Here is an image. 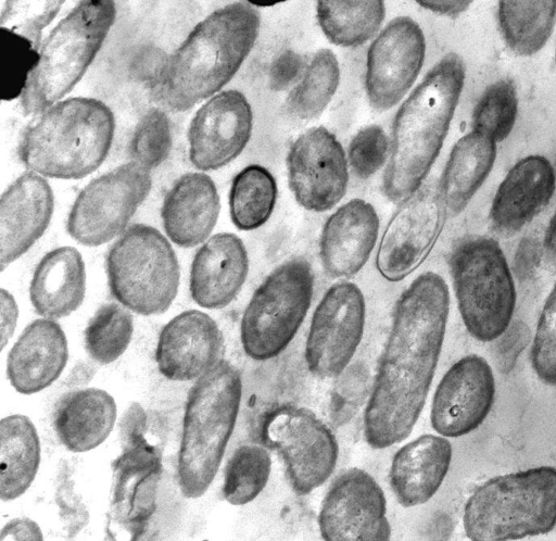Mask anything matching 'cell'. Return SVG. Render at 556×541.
Masks as SVG:
<instances>
[{"label": "cell", "instance_id": "cell-11", "mask_svg": "<svg viewBox=\"0 0 556 541\" xmlns=\"http://www.w3.org/2000/svg\"><path fill=\"white\" fill-rule=\"evenodd\" d=\"M151 187V171L131 161L93 178L70 210L68 235L88 247L111 241L125 231Z\"/></svg>", "mask_w": 556, "mask_h": 541}, {"label": "cell", "instance_id": "cell-19", "mask_svg": "<svg viewBox=\"0 0 556 541\" xmlns=\"http://www.w3.org/2000/svg\"><path fill=\"white\" fill-rule=\"evenodd\" d=\"M495 400V378L490 364L478 354L463 356L443 375L434 391L430 423L446 438L477 429Z\"/></svg>", "mask_w": 556, "mask_h": 541}, {"label": "cell", "instance_id": "cell-46", "mask_svg": "<svg viewBox=\"0 0 556 541\" xmlns=\"http://www.w3.org/2000/svg\"><path fill=\"white\" fill-rule=\"evenodd\" d=\"M151 427L153 425L146 410L139 403H131L119 422L122 444L140 440L153 442L152 436L154 435Z\"/></svg>", "mask_w": 556, "mask_h": 541}, {"label": "cell", "instance_id": "cell-14", "mask_svg": "<svg viewBox=\"0 0 556 541\" xmlns=\"http://www.w3.org/2000/svg\"><path fill=\"white\" fill-rule=\"evenodd\" d=\"M446 209L432 187L418 189L401 201L380 237L375 256L379 275L397 282L427 259L444 225Z\"/></svg>", "mask_w": 556, "mask_h": 541}, {"label": "cell", "instance_id": "cell-49", "mask_svg": "<svg viewBox=\"0 0 556 541\" xmlns=\"http://www.w3.org/2000/svg\"><path fill=\"white\" fill-rule=\"evenodd\" d=\"M540 248L534 240L525 239L520 242L515 259V272L519 278H527L535 269L540 260Z\"/></svg>", "mask_w": 556, "mask_h": 541}, {"label": "cell", "instance_id": "cell-52", "mask_svg": "<svg viewBox=\"0 0 556 541\" xmlns=\"http://www.w3.org/2000/svg\"><path fill=\"white\" fill-rule=\"evenodd\" d=\"M554 169H555V175H556V166L554 167Z\"/></svg>", "mask_w": 556, "mask_h": 541}, {"label": "cell", "instance_id": "cell-23", "mask_svg": "<svg viewBox=\"0 0 556 541\" xmlns=\"http://www.w3.org/2000/svg\"><path fill=\"white\" fill-rule=\"evenodd\" d=\"M379 232V216L371 203L351 199L333 211L319 238L324 270L333 278H350L367 263Z\"/></svg>", "mask_w": 556, "mask_h": 541}, {"label": "cell", "instance_id": "cell-15", "mask_svg": "<svg viewBox=\"0 0 556 541\" xmlns=\"http://www.w3.org/2000/svg\"><path fill=\"white\" fill-rule=\"evenodd\" d=\"M425 56L420 25L405 15L391 20L367 50L365 90L370 105L377 111L396 105L416 81Z\"/></svg>", "mask_w": 556, "mask_h": 541}, {"label": "cell", "instance_id": "cell-8", "mask_svg": "<svg viewBox=\"0 0 556 541\" xmlns=\"http://www.w3.org/2000/svg\"><path fill=\"white\" fill-rule=\"evenodd\" d=\"M450 267L467 331L482 342L503 336L511 323L516 288L500 244L486 237L465 239L452 251Z\"/></svg>", "mask_w": 556, "mask_h": 541}, {"label": "cell", "instance_id": "cell-18", "mask_svg": "<svg viewBox=\"0 0 556 541\" xmlns=\"http://www.w3.org/2000/svg\"><path fill=\"white\" fill-rule=\"evenodd\" d=\"M384 493L371 475L361 468L341 473L320 505L318 528L325 540H388Z\"/></svg>", "mask_w": 556, "mask_h": 541}, {"label": "cell", "instance_id": "cell-30", "mask_svg": "<svg viewBox=\"0 0 556 541\" xmlns=\"http://www.w3.org/2000/svg\"><path fill=\"white\" fill-rule=\"evenodd\" d=\"M117 416L114 398L99 388L70 391L56 402L53 429L71 452L83 453L99 446L111 433Z\"/></svg>", "mask_w": 556, "mask_h": 541}, {"label": "cell", "instance_id": "cell-3", "mask_svg": "<svg viewBox=\"0 0 556 541\" xmlns=\"http://www.w3.org/2000/svg\"><path fill=\"white\" fill-rule=\"evenodd\" d=\"M465 83V64L447 53L427 72L397 109L382 189L401 202L421 188L434 164L457 108Z\"/></svg>", "mask_w": 556, "mask_h": 541}, {"label": "cell", "instance_id": "cell-6", "mask_svg": "<svg viewBox=\"0 0 556 541\" xmlns=\"http://www.w3.org/2000/svg\"><path fill=\"white\" fill-rule=\"evenodd\" d=\"M470 540H517L556 526V468L536 466L492 477L469 495L463 513Z\"/></svg>", "mask_w": 556, "mask_h": 541}, {"label": "cell", "instance_id": "cell-42", "mask_svg": "<svg viewBox=\"0 0 556 541\" xmlns=\"http://www.w3.org/2000/svg\"><path fill=\"white\" fill-rule=\"evenodd\" d=\"M531 365L542 382L556 386V281L538 319L531 347Z\"/></svg>", "mask_w": 556, "mask_h": 541}, {"label": "cell", "instance_id": "cell-13", "mask_svg": "<svg viewBox=\"0 0 556 541\" xmlns=\"http://www.w3.org/2000/svg\"><path fill=\"white\" fill-rule=\"evenodd\" d=\"M365 298L352 281L331 285L313 313L306 341L305 362L319 378H334L352 361L364 334Z\"/></svg>", "mask_w": 556, "mask_h": 541}, {"label": "cell", "instance_id": "cell-34", "mask_svg": "<svg viewBox=\"0 0 556 541\" xmlns=\"http://www.w3.org/2000/svg\"><path fill=\"white\" fill-rule=\"evenodd\" d=\"M497 17L508 48L518 55L540 51L553 33L556 1L500 2Z\"/></svg>", "mask_w": 556, "mask_h": 541}, {"label": "cell", "instance_id": "cell-22", "mask_svg": "<svg viewBox=\"0 0 556 541\" xmlns=\"http://www.w3.org/2000/svg\"><path fill=\"white\" fill-rule=\"evenodd\" d=\"M54 207L52 188L31 171L18 176L0 200V266L3 270L43 235Z\"/></svg>", "mask_w": 556, "mask_h": 541}, {"label": "cell", "instance_id": "cell-31", "mask_svg": "<svg viewBox=\"0 0 556 541\" xmlns=\"http://www.w3.org/2000/svg\"><path fill=\"white\" fill-rule=\"evenodd\" d=\"M496 158V142L471 130L453 146L446 160L439 193L446 212L460 213L488 178Z\"/></svg>", "mask_w": 556, "mask_h": 541}, {"label": "cell", "instance_id": "cell-45", "mask_svg": "<svg viewBox=\"0 0 556 541\" xmlns=\"http://www.w3.org/2000/svg\"><path fill=\"white\" fill-rule=\"evenodd\" d=\"M303 62L299 53L285 50L273 61L269 68V85L281 91L293 87L303 72Z\"/></svg>", "mask_w": 556, "mask_h": 541}, {"label": "cell", "instance_id": "cell-21", "mask_svg": "<svg viewBox=\"0 0 556 541\" xmlns=\"http://www.w3.org/2000/svg\"><path fill=\"white\" fill-rule=\"evenodd\" d=\"M223 334L206 313L188 310L161 330L155 349L159 372L173 381L198 379L220 358Z\"/></svg>", "mask_w": 556, "mask_h": 541}, {"label": "cell", "instance_id": "cell-36", "mask_svg": "<svg viewBox=\"0 0 556 541\" xmlns=\"http://www.w3.org/2000/svg\"><path fill=\"white\" fill-rule=\"evenodd\" d=\"M340 83V65L327 48L317 50L287 98L289 113L298 119L318 117L329 105Z\"/></svg>", "mask_w": 556, "mask_h": 541}, {"label": "cell", "instance_id": "cell-40", "mask_svg": "<svg viewBox=\"0 0 556 541\" xmlns=\"http://www.w3.org/2000/svg\"><path fill=\"white\" fill-rule=\"evenodd\" d=\"M173 144L170 122L161 109H150L137 123L129 143L130 161L151 171L169 155Z\"/></svg>", "mask_w": 556, "mask_h": 541}, {"label": "cell", "instance_id": "cell-48", "mask_svg": "<svg viewBox=\"0 0 556 541\" xmlns=\"http://www.w3.org/2000/svg\"><path fill=\"white\" fill-rule=\"evenodd\" d=\"M38 524L28 517H18L8 521L1 529L0 540H42Z\"/></svg>", "mask_w": 556, "mask_h": 541}, {"label": "cell", "instance_id": "cell-39", "mask_svg": "<svg viewBox=\"0 0 556 541\" xmlns=\"http://www.w3.org/2000/svg\"><path fill=\"white\" fill-rule=\"evenodd\" d=\"M518 113V98L514 84L501 79L490 85L478 100L472 113V130L495 142L502 141L514 128Z\"/></svg>", "mask_w": 556, "mask_h": 541}, {"label": "cell", "instance_id": "cell-53", "mask_svg": "<svg viewBox=\"0 0 556 541\" xmlns=\"http://www.w3.org/2000/svg\"><path fill=\"white\" fill-rule=\"evenodd\" d=\"M555 59H556V51H555Z\"/></svg>", "mask_w": 556, "mask_h": 541}, {"label": "cell", "instance_id": "cell-4", "mask_svg": "<svg viewBox=\"0 0 556 541\" xmlns=\"http://www.w3.org/2000/svg\"><path fill=\"white\" fill-rule=\"evenodd\" d=\"M115 118L94 98L63 99L34 116L23 130L17 155L43 177L78 179L96 171L113 142Z\"/></svg>", "mask_w": 556, "mask_h": 541}, {"label": "cell", "instance_id": "cell-33", "mask_svg": "<svg viewBox=\"0 0 556 541\" xmlns=\"http://www.w3.org/2000/svg\"><path fill=\"white\" fill-rule=\"evenodd\" d=\"M386 16L383 1H319L316 17L325 36L344 48L358 47L379 30Z\"/></svg>", "mask_w": 556, "mask_h": 541}, {"label": "cell", "instance_id": "cell-37", "mask_svg": "<svg viewBox=\"0 0 556 541\" xmlns=\"http://www.w3.org/2000/svg\"><path fill=\"white\" fill-rule=\"evenodd\" d=\"M134 334L130 310L121 303L102 304L84 331L85 349L90 358L106 365L116 361L128 348Z\"/></svg>", "mask_w": 556, "mask_h": 541}, {"label": "cell", "instance_id": "cell-9", "mask_svg": "<svg viewBox=\"0 0 556 541\" xmlns=\"http://www.w3.org/2000/svg\"><path fill=\"white\" fill-rule=\"evenodd\" d=\"M106 276L114 299L140 315H160L175 300L179 264L167 238L147 224L128 226L108 251Z\"/></svg>", "mask_w": 556, "mask_h": 541}, {"label": "cell", "instance_id": "cell-43", "mask_svg": "<svg viewBox=\"0 0 556 541\" xmlns=\"http://www.w3.org/2000/svg\"><path fill=\"white\" fill-rule=\"evenodd\" d=\"M390 138L379 125L361 128L351 139L346 158L350 171L358 179L374 176L388 162Z\"/></svg>", "mask_w": 556, "mask_h": 541}, {"label": "cell", "instance_id": "cell-24", "mask_svg": "<svg viewBox=\"0 0 556 541\" xmlns=\"http://www.w3.org/2000/svg\"><path fill=\"white\" fill-rule=\"evenodd\" d=\"M249 272L243 241L235 234L210 237L195 252L189 278L192 300L215 310L230 304L240 292Z\"/></svg>", "mask_w": 556, "mask_h": 541}, {"label": "cell", "instance_id": "cell-7", "mask_svg": "<svg viewBox=\"0 0 556 541\" xmlns=\"http://www.w3.org/2000/svg\"><path fill=\"white\" fill-rule=\"evenodd\" d=\"M116 16L113 1L78 2L43 39L20 93L26 114L61 101L80 80Z\"/></svg>", "mask_w": 556, "mask_h": 541}, {"label": "cell", "instance_id": "cell-50", "mask_svg": "<svg viewBox=\"0 0 556 541\" xmlns=\"http://www.w3.org/2000/svg\"><path fill=\"white\" fill-rule=\"evenodd\" d=\"M417 4L433 13L445 16H457L471 4L469 1H417Z\"/></svg>", "mask_w": 556, "mask_h": 541}, {"label": "cell", "instance_id": "cell-32", "mask_svg": "<svg viewBox=\"0 0 556 541\" xmlns=\"http://www.w3.org/2000/svg\"><path fill=\"white\" fill-rule=\"evenodd\" d=\"M40 464V441L29 417L13 414L0 422V498H20L33 483Z\"/></svg>", "mask_w": 556, "mask_h": 541}, {"label": "cell", "instance_id": "cell-1", "mask_svg": "<svg viewBox=\"0 0 556 541\" xmlns=\"http://www.w3.org/2000/svg\"><path fill=\"white\" fill-rule=\"evenodd\" d=\"M450 291L434 272L417 276L399 297L364 414V435L386 449L412 432L442 351Z\"/></svg>", "mask_w": 556, "mask_h": 541}, {"label": "cell", "instance_id": "cell-20", "mask_svg": "<svg viewBox=\"0 0 556 541\" xmlns=\"http://www.w3.org/2000/svg\"><path fill=\"white\" fill-rule=\"evenodd\" d=\"M253 111L236 89L222 90L197 110L188 129L189 160L200 171H215L233 161L248 144Z\"/></svg>", "mask_w": 556, "mask_h": 541}, {"label": "cell", "instance_id": "cell-25", "mask_svg": "<svg viewBox=\"0 0 556 541\" xmlns=\"http://www.w3.org/2000/svg\"><path fill=\"white\" fill-rule=\"evenodd\" d=\"M67 358V339L62 327L51 318L35 319L8 354V379L21 394L37 393L60 377Z\"/></svg>", "mask_w": 556, "mask_h": 541}, {"label": "cell", "instance_id": "cell-17", "mask_svg": "<svg viewBox=\"0 0 556 541\" xmlns=\"http://www.w3.org/2000/svg\"><path fill=\"white\" fill-rule=\"evenodd\" d=\"M162 460L159 444L140 440L122 445L113 462L108 511L112 537L137 539L156 507Z\"/></svg>", "mask_w": 556, "mask_h": 541}, {"label": "cell", "instance_id": "cell-5", "mask_svg": "<svg viewBox=\"0 0 556 541\" xmlns=\"http://www.w3.org/2000/svg\"><path fill=\"white\" fill-rule=\"evenodd\" d=\"M242 397L239 370L219 360L190 388L178 451V483L188 499L202 496L220 466Z\"/></svg>", "mask_w": 556, "mask_h": 541}, {"label": "cell", "instance_id": "cell-44", "mask_svg": "<svg viewBox=\"0 0 556 541\" xmlns=\"http://www.w3.org/2000/svg\"><path fill=\"white\" fill-rule=\"evenodd\" d=\"M70 470V467L65 465L58 475L54 502L64 531L67 537H75L88 525L89 511L76 489L75 480Z\"/></svg>", "mask_w": 556, "mask_h": 541}, {"label": "cell", "instance_id": "cell-51", "mask_svg": "<svg viewBox=\"0 0 556 541\" xmlns=\"http://www.w3.org/2000/svg\"><path fill=\"white\" fill-rule=\"evenodd\" d=\"M543 246L549 257L556 262V211L548 223Z\"/></svg>", "mask_w": 556, "mask_h": 541}, {"label": "cell", "instance_id": "cell-38", "mask_svg": "<svg viewBox=\"0 0 556 541\" xmlns=\"http://www.w3.org/2000/svg\"><path fill=\"white\" fill-rule=\"evenodd\" d=\"M271 457L258 443H243L225 467L223 496L231 505L252 502L265 488L270 476Z\"/></svg>", "mask_w": 556, "mask_h": 541}, {"label": "cell", "instance_id": "cell-27", "mask_svg": "<svg viewBox=\"0 0 556 541\" xmlns=\"http://www.w3.org/2000/svg\"><path fill=\"white\" fill-rule=\"evenodd\" d=\"M556 187L554 166L542 155L519 160L500 184L490 218L505 234L521 229L549 202Z\"/></svg>", "mask_w": 556, "mask_h": 541}, {"label": "cell", "instance_id": "cell-35", "mask_svg": "<svg viewBox=\"0 0 556 541\" xmlns=\"http://www.w3.org/2000/svg\"><path fill=\"white\" fill-rule=\"evenodd\" d=\"M278 196L274 175L260 164H250L232 178L228 204L232 224L240 230L262 227L271 216Z\"/></svg>", "mask_w": 556, "mask_h": 541}, {"label": "cell", "instance_id": "cell-2", "mask_svg": "<svg viewBox=\"0 0 556 541\" xmlns=\"http://www.w3.org/2000/svg\"><path fill=\"white\" fill-rule=\"evenodd\" d=\"M261 14L251 2L216 9L162 62L156 97L167 109L187 111L222 91L252 50Z\"/></svg>", "mask_w": 556, "mask_h": 541}, {"label": "cell", "instance_id": "cell-28", "mask_svg": "<svg viewBox=\"0 0 556 541\" xmlns=\"http://www.w3.org/2000/svg\"><path fill=\"white\" fill-rule=\"evenodd\" d=\"M452 445L446 437L425 433L402 445L390 467V486L403 507L428 502L441 487L451 465Z\"/></svg>", "mask_w": 556, "mask_h": 541}, {"label": "cell", "instance_id": "cell-47", "mask_svg": "<svg viewBox=\"0 0 556 541\" xmlns=\"http://www.w3.org/2000/svg\"><path fill=\"white\" fill-rule=\"evenodd\" d=\"M18 318V307L14 297L5 289L0 290V342L1 350L12 338Z\"/></svg>", "mask_w": 556, "mask_h": 541}, {"label": "cell", "instance_id": "cell-16", "mask_svg": "<svg viewBox=\"0 0 556 541\" xmlns=\"http://www.w3.org/2000/svg\"><path fill=\"white\" fill-rule=\"evenodd\" d=\"M290 190L311 212H326L344 197L350 176L346 152L334 134L324 126L301 133L287 154Z\"/></svg>", "mask_w": 556, "mask_h": 541}, {"label": "cell", "instance_id": "cell-26", "mask_svg": "<svg viewBox=\"0 0 556 541\" xmlns=\"http://www.w3.org/2000/svg\"><path fill=\"white\" fill-rule=\"evenodd\" d=\"M220 211V199L213 179L201 172L186 173L167 190L161 219L168 239L181 248L205 242Z\"/></svg>", "mask_w": 556, "mask_h": 541}, {"label": "cell", "instance_id": "cell-12", "mask_svg": "<svg viewBox=\"0 0 556 541\" xmlns=\"http://www.w3.org/2000/svg\"><path fill=\"white\" fill-rule=\"evenodd\" d=\"M262 435L282 458L293 491L305 495L332 474L339 455L331 429L311 410L282 405L268 413Z\"/></svg>", "mask_w": 556, "mask_h": 541}, {"label": "cell", "instance_id": "cell-10", "mask_svg": "<svg viewBox=\"0 0 556 541\" xmlns=\"http://www.w3.org/2000/svg\"><path fill=\"white\" fill-rule=\"evenodd\" d=\"M314 273L303 257L276 266L248 302L240 322L244 353L255 361L278 356L293 340L311 306Z\"/></svg>", "mask_w": 556, "mask_h": 541}, {"label": "cell", "instance_id": "cell-41", "mask_svg": "<svg viewBox=\"0 0 556 541\" xmlns=\"http://www.w3.org/2000/svg\"><path fill=\"white\" fill-rule=\"evenodd\" d=\"M63 1H8L0 13V27L16 36L38 53L42 32L58 15Z\"/></svg>", "mask_w": 556, "mask_h": 541}, {"label": "cell", "instance_id": "cell-29", "mask_svg": "<svg viewBox=\"0 0 556 541\" xmlns=\"http://www.w3.org/2000/svg\"><path fill=\"white\" fill-rule=\"evenodd\" d=\"M86 293V267L80 252L59 247L47 252L36 265L29 286L35 311L47 318L71 315Z\"/></svg>", "mask_w": 556, "mask_h": 541}]
</instances>
